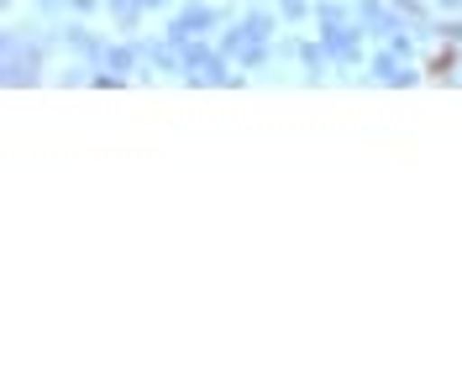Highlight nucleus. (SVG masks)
<instances>
[{
    "label": "nucleus",
    "mask_w": 462,
    "mask_h": 383,
    "mask_svg": "<svg viewBox=\"0 0 462 383\" xmlns=\"http://www.w3.org/2000/svg\"><path fill=\"white\" fill-rule=\"evenodd\" d=\"M63 42H69L74 53H85V63H106L111 59V48H106L100 37H89L85 27H63Z\"/></svg>",
    "instance_id": "nucleus-1"
},
{
    "label": "nucleus",
    "mask_w": 462,
    "mask_h": 383,
    "mask_svg": "<svg viewBox=\"0 0 462 383\" xmlns=\"http://www.w3.org/2000/svg\"><path fill=\"white\" fill-rule=\"evenodd\" d=\"M221 48H205V42H179V63H184V74H195V68H210V59H216Z\"/></svg>",
    "instance_id": "nucleus-2"
},
{
    "label": "nucleus",
    "mask_w": 462,
    "mask_h": 383,
    "mask_svg": "<svg viewBox=\"0 0 462 383\" xmlns=\"http://www.w3.org/2000/svg\"><path fill=\"white\" fill-rule=\"evenodd\" d=\"M268 32H273V16H268V11H253V16H247V37H253V42H263Z\"/></svg>",
    "instance_id": "nucleus-3"
},
{
    "label": "nucleus",
    "mask_w": 462,
    "mask_h": 383,
    "mask_svg": "<svg viewBox=\"0 0 462 383\" xmlns=\"http://www.w3.org/2000/svg\"><path fill=\"white\" fill-rule=\"evenodd\" d=\"M137 59H143V48H111V59L106 63H111V68H132Z\"/></svg>",
    "instance_id": "nucleus-4"
},
{
    "label": "nucleus",
    "mask_w": 462,
    "mask_h": 383,
    "mask_svg": "<svg viewBox=\"0 0 462 383\" xmlns=\"http://www.w3.org/2000/svg\"><path fill=\"white\" fill-rule=\"evenodd\" d=\"M236 59H242V68H258V63L268 59V48H263V42H253V48H242Z\"/></svg>",
    "instance_id": "nucleus-5"
},
{
    "label": "nucleus",
    "mask_w": 462,
    "mask_h": 383,
    "mask_svg": "<svg viewBox=\"0 0 462 383\" xmlns=\"http://www.w3.org/2000/svg\"><path fill=\"white\" fill-rule=\"evenodd\" d=\"M389 53H400V59H410V53H415V42H410L404 32H389Z\"/></svg>",
    "instance_id": "nucleus-6"
},
{
    "label": "nucleus",
    "mask_w": 462,
    "mask_h": 383,
    "mask_svg": "<svg viewBox=\"0 0 462 383\" xmlns=\"http://www.w3.org/2000/svg\"><path fill=\"white\" fill-rule=\"evenodd\" d=\"M394 11H404V16L420 22V16H426V0H394Z\"/></svg>",
    "instance_id": "nucleus-7"
},
{
    "label": "nucleus",
    "mask_w": 462,
    "mask_h": 383,
    "mask_svg": "<svg viewBox=\"0 0 462 383\" xmlns=\"http://www.w3.org/2000/svg\"><path fill=\"white\" fill-rule=\"evenodd\" d=\"M279 5H284L289 22H305V0H279Z\"/></svg>",
    "instance_id": "nucleus-8"
},
{
    "label": "nucleus",
    "mask_w": 462,
    "mask_h": 383,
    "mask_svg": "<svg viewBox=\"0 0 462 383\" xmlns=\"http://www.w3.org/2000/svg\"><path fill=\"white\" fill-rule=\"evenodd\" d=\"M452 59H457V53H452V48H441V53L431 59V74H441V68H452Z\"/></svg>",
    "instance_id": "nucleus-9"
},
{
    "label": "nucleus",
    "mask_w": 462,
    "mask_h": 383,
    "mask_svg": "<svg viewBox=\"0 0 462 383\" xmlns=\"http://www.w3.org/2000/svg\"><path fill=\"white\" fill-rule=\"evenodd\" d=\"M441 5H447V11H462V0H441Z\"/></svg>",
    "instance_id": "nucleus-10"
},
{
    "label": "nucleus",
    "mask_w": 462,
    "mask_h": 383,
    "mask_svg": "<svg viewBox=\"0 0 462 383\" xmlns=\"http://www.w3.org/2000/svg\"><path fill=\"white\" fill-rule=\"evenodd\" d=\"M137 5H143V11H147V5H169V0H137Z\"/></svg>",
    "instance_id": "nucleus-11"
},
{
    "label": "nucleus",
    "mask_w": 462,
    "mask_h": 383,
    "mask_svg": "<svg viewBox=\"0 0 462 383\" xmlns=\"http://www.w3.org/2000/svg\"><path fill=\"white\" fill-rule=\"evenodd\" d=\"M37 5H53V0H37Z\"/></svg>",
    "instance_id": "nucleus-12"
}]
</instances>
